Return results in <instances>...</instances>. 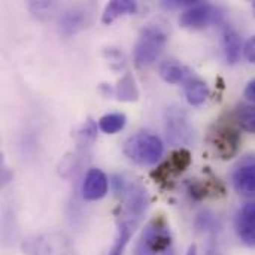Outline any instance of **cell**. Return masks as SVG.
Listing matches in <instances>:
<instances>
[{
	"mask_svg": "<svg viewBox=\"0 0 255 255\" xmlns=\"http://www.w3.org/2000/svg\"><path fill=\"white\" fill-rule=\"evenodd\" d=\"M124 155L140 166H152L160 161L164 152V145L161 139L152 133L140 131L130 136L123 146Z\"/></svg>",
	"mask_w": 255,
	"mask_h": 255,
	"instance_id": "1",
	"label": "cell"
},
{
	"mask_svg": "<svg viewBox=\"0 0 255 255\" xmlns=\"http://www.w3.org/2000/svg\"><path fill=\"white\" fill-rule=\"evenodd\" d=\"M158 75L164 82L173 84V85L185 84L193 78V72L187 66H184L175 60L163 61L158 67Z\"/></svg>",
	"mask_w": 255,
	"mask_h": 255,
	"instance_id": "10",
	"label": "cell"
},
{
	"mask_svg": "<svg viewBox=\"0 0 255 255\" xmlns=\"http://www.w3.org/2000/svg\"><path fill=\"white\" fill-rule=\"evenodd\" d=\"M244 96L247 97V100L255 103V79H253V81L247 85V88H245V91H244Z\"/></svg>",
	"mask_w": 255,
	"mask_h": 255,
	"instance_id": "24",
	"label": "cell"
},
{
	"mask_svg": "<svg viewBox=\"0 0 255 255\" xmlns=\"http://www.w3.org/2000/svg\"><path fill=\"white\" fill-rule=\"evenodd\" d=\"M244 51L242 39L233 28H226L224 31V52L226 58L230 64H236L241 60V54Z\"/></svg>",
	"mask_w": 255,
	"mask_h": 255,
	"instance_id": "15",
	"label": "cell"
},
{
	"mask_svg": "<svg viewBox=\"0 0 255 255\" xmlns=\"http://www.w3.org/2000/svg\"><path fill=\"white\" fill-rule=\"evenodd\" d=\"M115 96L120 102H136L139 99V88L131 73H126L115 85Z\"/></svg>",
	"mask_w": 255,
	"mask_h": 255,
	"instance_id": "13",
	"label": "cell"
},
{
	"mask_svg": "<svg viewBox=\"0 0 255 255\" xmlns=\"http://www.w3.org/2000/svg\"><path fill=\"white\" fill-rule=\"evenodd\" d=\"M236 232L247 247L255 248V202L247 203L239 211L236 218Z\"/></svg>",
	"mask_w": 255,
	"mask_h": 255,
	"instance_id": "8",
	"label": "cell"
},
{
	"mask_svg": "<svg viewBox=\"0 0 255 255\" xmlns=\"http://www.w3.org/2000/svg\"><path fill=\"white\" fill-rule=\"evenodd\" d=\"M134 227H136V221L133 220H124L121 221L120 227H118V235H117V239L114 242V247L111 250L109 255H123L133 232H134Z\"/></svg>",
	"mask_w": 255,
	"mask_h": 255,
	"instance_id": "16",
	"label": "cell"
},
{
	"mask_svg": "<svg viewBox=\"0 0 255 255\" xmlns=\"http://www.w3.org/2000/svg\"><path fill=\"white\" fill-rule=\"evenodd\" d=\"M244 55L250 63L255 64V34L253 37H250L247 43L244 45Z\"/></svg>",
	"mask_w": 255,
	"mask_h": 255,
	"instance_id": "22",
	"label": "cell"
},
{
	"mask_svg": "<svg viewBox=\"0 0 255 255\" xmlns=\"http://www.w3.org/2000/svg\"><path fill=\"white\" fill-rule=\"evenodd\" d=\"M241 130L248 133H255V106H241L235 114Z\"/></svg>",
	"mask_w": 255,
	"mask_h": 255,
	"instance_id": "19",
	"label": "cell"
},
{
	"mask_svg": "<svg viewBox=\"0 0 255 255\" xmlns=\"http://www.w3.org/2000/svg\"><path fill=\"white\" fill-rule=\"evenodd\" d=\"M108 176L100 169H90L82 184V196L88 202H96L108 194Z\"/></svg>",
	"mask_w": 255,
	"mask_h": 255,
	"instance_id": "7",
	"label": "cell"
},
{
	"mask_svg": "<svg viewBox=\"0 0 255 255\" xmlns=\"http://www.w3.org/2000/svg\"><path fill=\"white\" fill-rule=\"evenodd\" d=\"M187 255H197V247L196 245H191L187 251Z\"/></svg>",
	"mask_w": 255,
	"mask_h": 255,
	"instance_id": "25",
	"label": "cell"
},
{
	"mask_svg": "<svg viewBox=\"0 0 255 255\" xmlns=\"http://www.w3.org/2000/svg\"><path fill=\"white\" fill-rule=\"evenodd\" d=\"M172 245V235L169 224L164 217L152 218L142 233V248L143 254H164Z\"/></svg>",
	"mask_w": 255,
	"mask_h": 255,
	"instance_id": "4",
	"label": "cell"
},
{
	"mask_svg": "<svg viewBox=\"0 0 255 255\" xmlns=\"http://www.w3.org/2000/svg\"><path fill=\"white\" fill-rule=\"evenodd\" d=\"M167 40V33L160 25H146L142 28L134 48L133 60L137 67L152 64L161 54Z\"/></svg>",
	"mask_w": 255,
	"mask_h": 255,
	"instance_id": "2",
	"label": "cell"
},
{
	"mask_svg": "<svg viewBox=\"0 0 255 255\" xmlns=\"http://www.w3.org/2000/svg\"><path fill=\"white\" fill-rule=\"evenodd\" d=\"M137 3L133 0H112L106 4L103 13H102V22L109 25L120 16L136 13Z\"/></svg>",
	"mask_w": 255,
	"mask_h": 255,
	"instance_id": "11",
	"label": "cell"
},
{
	"mask_svg": "<svg viewBox=\"0 0 255 255\" xmlns=\"http://www.w3.org/2000/svg\"><path fill=\"white\" fill-rule=\"evenodd\" d=\"M167 164H169L172 173H175V175L184 173L191 164V152L185 148H179V149L172 152Z\"/></svg>",
	"mask_w": 255,
	"mask_h": 255,
	"instance_id": "18",
	"label": "cell"
},
{
	"mask_svg": "<svg viewBox=\"0 0 255 255\" xmlns=\"http://www.w3.org/2000/svg\"><path fill=\"white\" fill-rule=\"evenodd\" d=\"M211 140L217 154L223 160L236 157L241 146V127L238 124L236 115L220 118L211 133Z\"/></svg>",
	"mask_w": 255,
	"mask_h": 255,
	"instance_id": "3",
	"label": "cell"
},
{
	"mask_svg": "<svg viewBox=\"0 0 255 255\" xmlns=\"http://www.w3.org/2000/svg\"><path fill=\"white\" fill-rule=\"evenodd\" d=\"M78 139L82 143H94V140L97 139V124L91 118H88L85 124L79 128Z\"/></svg>",
	"mask_w": 255,
	"mask_h": 255,
	"instance_id": "20",
	"label": "cell"
},
{
	"mask_svg": "<svg viewBox=\"0 0 255 255\" xmlns=\"http://www.w3.org/2000/svg\"><path fill=\"white\" fill-rule=\"evenodd\" d=\"M127 124V117L121 112L106 114L99 120V128L106 134H117Z\"/></svg>",
	"mask_w": 255,
	"mask_h": 255,
	"instance_id": "17",
	"label": "cell"
},
{
	"mask_svg": "<svg viewBox=\"0 0 255 255\" xmlns=\"http://www.w3.org/2000/svg\"><path fill=\"white\" fill-rule=\"evenodd\" d=\"M90 22V15L85 9L72 7L66 10L60 18V31L63 36H72L84 30Z\"/></svg>",
	"mask_w": 255,
	"mask_h": 255,
	"instance_id": "9",
	"label": "cell"
},
{
	"mask_svg": "<svg viewBox=\"0 0 255 255\" xmlns=\"http://www.w3.org/2000/svg\"><path fill=\"white\" fill-rule=\"evenodd\" d=\"M211 191H212V188L209 187V184H205V182H194L190 185V194L196 200H202V199L208 197Z\"/></svg>",
	"mask_w": 255,
	"mask_h": 255,
	"instance_id": "21",
	"label": "cell"
},
{
	"mask_svg": "<svg viewBox=\"0 0 255 255\" xmlns=\"http://www.w3.org/2000/svg\"><path fill=\"white\" fill-rule=\"evenodd\" d=\"M167 134L172 140H185L190 133V126L185 115L179 111H172L167 120Z\"/></svg>",
	"mask_w": 255,
	"mask_h": 255,
	"instance_id": "12",
	"label": "cell"
},
{
	"mask_svg": "<svg viewBox=\"0 0 255 255\" xmlns=\"http://www.w3.org/2000/svg\"><path fill=\"white\" fill-rule=\"evenodd\" d=\"M251 7H253V12H254V16H255V1L251 3Z\"/></svg>",
	"mask_w": 255,
	"mask_h": 255,
	"instance_id": "26",
	"label": "cell"
},
{
	"mask_svg": "<svg viewBox=\"0 0 255 255\" xmlns=\"http://www.w3.org/2000/svg\"><path fill=\"white\" fill-rule=\"evenodd\" d=\"M105 55L109 58V61H111V63H115V64H117V69L124 66V57H123V54H121L120 51H117V49L111 48L109 51H105Z\"/></svg>",
	"mask_w": 255,
	"mask_h": 255,
	"instance_id": "23",
	"label": "cell"
},
{
	"mask_svg": "<svg viewBox=\"0 0 255 255\" xmlns=\"http://www.w3.org/2000/svg\"><path fill=\"white\" fill-rule=\"evenodd\" d=\"M224 18V10L220 6L211 3H197L187 7L181 16L179 24L184 28H206L212 24L221 22Z\"/></svg>",
	"mask_w": 255,
	"mask_h": 255,
	"instance_id": "5",
	"label": "cell"
},
{
	"mask_svg": "<svg viewBox=\"0 0 255 255\" xmlns=\"http://www.w3.org/2000/svg\"><path fill=\"white\" fill-rule=\"evenodd\" d=\"M235 190L245 197H255V155H247L233 173Z\"/></svg>",
	"mask_w": 255,
	"mask_h": 255,
	"instance_id": "6",
	"label": "cell"
},
{
	"mask_svg": "<svg viewBox=\"0 0 255 255\" xmlns=\"http://www.w3.org/2000/svg\"><path fill=\"white\" fill-rule=\"evenodd\" d=\"M184 91H185V97H187L188 103L193 106H199V105L205 103L209 96L206 82H203L199 78H191L188 82H185Z\"/></svg>",
	"mask_w": 255,
	"mask_h": 255,
	"instance_id": "14",
	"label": "cell"
}]
</instances>
